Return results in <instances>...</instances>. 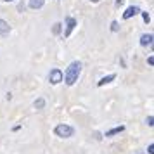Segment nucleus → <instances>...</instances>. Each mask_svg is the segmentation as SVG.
Instances as JSON below:
<instances>
[{
    "instance_id": "nucleus-1",
    "label": "nucleus",
    "mask_w": 154,
    "mask_h": 154,
    "mask_svg": "<svg viewBox=\"0 0 154 154\" xmlns=\"http://www.w3.org/2000/svg\"><path fill=\"white\" fill-rule=\"evenodd\" d=\"M82 68H83V64L80 63V61H73V63L68 66V69L66 73H63V80L66 82V85H75L78 82V78H80V73H82Z\"/></svg>"
},
{
    "instance_id": "nucleus-2",
    "label": "nucleus",
    "mask_w": 154,
    "mask_h": 154,
    "mask_svg": "<svg viewBox=\"0 0 154 154\" xmlns=\"http://www.w3.org/2000/svg\"><path fill=\"white\" fill-rule=\"evenodd\" d=\"M54 133H56L57 137H61V139H69V137L75 135V128L66 125V123H61V125H57L54 128Z\"/></svg>"
},
{
    "instance_id": "nucleus-3",
    "label": "nucleus",
    "mask_w": 154,
    "mask_h": 154,
    "mask_svg": "<svg viewBox=\"0 0 154 154\" xmlns=\"http://www.w3.org/2000/svg\"><path fill=\"white\" fill-rule=\"evenodd\" d=\"M49 82H50L52 85L61 83V82H63V71L57 69V68H54V69L49 73Z\"/></svg>"
},
{
    "instance_id": "nucleus-4",
    "label": "nucleus",
    "mask_w": 154,
    "mask_h": 154,
    "mask_svg": "<svg viewBox=\"0 0 154 154\" xmlns=\"http://www.w3.org/2000/svg\"><path fill=\"white\" fill-rule=\"evenodd\" d=\"M76 28V19L75 17H66V31H64V38H68V36L73 33V29Z\"/></svg>"
},
{
    "instance_id": "nucleus-5",
    "label": "nucleus",
    "mask_w": 154,
    "mask_h": 154,
    "mask_svg": "<svg viewBox=\"0 0 154 154\" xmlns=\"http://www.w3.org/2000/svg\"><path fill=\"white\" fill-rule=\"evenodd\" d=\"M135 14H140V9L137 5H130V7H126V11L123 12V19H130L133 17Z\"/></svg>"
},
{
    "instance_id": "nucleus-6",
    "label": "nucleus",
    "mask_w": 154,
    "mask_h": 154,
    "mask_svg": "<svg viewBox=\"0 0 154 154\" xmlns=\"http://www.w3.org/2000/svg\"><path fill=\"white\" fill-rule=\"evenodd\" d=\"M152 33H146V35H142L140 36V45H142V47H147V45H149V47H152Z\"/></svg>"
},
{
    "instance_id": "nucleus-7",
    "label": "nucleus",
    "mask_w": 154,
    "mask_h": 154,
    "mask_svg": "<svg viewBox=\"0 0 154 154\" xmlns=\"http://www.w3.org/2000/svg\"><path fill=\"white\" fill-rule=\"evenodd\" d=\"M11 33V26H9V23L7 21H4V19H0V35L2 36H5Z\"/></svg>"
},
{
    "instance_id": "nucleus-8",
    "label": "nucleus",
    "mask_w": 154,
    "mask_h": 154,
    "mask_svg": "<svg viewBox=\"0 0 154 154\" xmlns=\"http://www.w3.org/2000/svg\"><path fill=\"white\" fill-rule=\"evenodd\" d=\"M125 132V126L119 125V126H114V128H111V130H107L106 132V137H114V135H118V133Z\"/></svg>"
},
{
    "instance_id": "nucleus-9",
    "label": "nucleus",
    "mask_w": 154,
    "mask_h": 154,
    "mask_svg": "<svg viewBox=\"0 0 154 154\" xmlns=\"http://www.w3.org/2000/svg\"><path fill=\"white\" fill-rule=\"evenodd\" d=\"M112 80H116V75H107V76H104V78H100V80H99L97 87H104V85L111 83Z\"/></svg>"
},
{
    "instance_id": "nucleus-10",
    "label": "nucleus",
    "mask_w": 154,
    "mask_h": 154,
    "mask_svg": "<svg viewBox=\"0 0 154 154\" xmlns=\"http://www.w3.org/2000/svg\"><path fill=\"white\" fill-rule=\"evenodd\" d=\"M43 4H45V0H29V2H28V7L29 9H42Z\"/></svg>"
},
{
    "instance_id": "nucleus-11",
    "label": "nucleus",
    "mask_w": 154,
    "mask_h": 154,
    "mask_svg": "<svg viewBox=\"0 0 154 154\" xmlns=\"http://www.w3.org/2000/svg\"><path fill=\"white\" fill-rule=\"evenodd\" d=\"M33 106H35V109H43V107H45V99H43V97L36 99Z\"/></svg>"
},
{
    "instance_id": "nucleus-12",
    "label": "nucleus",
    "mask_w": 154,
    "mask_h": 154,
    "mask_svg": "<svg viewBox=\"0 0 154 154\" xmlns=\"http://www.w3.org/2000/svg\"><path fill=\"white\" fill-rule=\"evenodd\" d=\"M61 26H63L61 23H56L54 28H52V33H54V35H59V33H61Z\"/></svg>"
},
{
    "instance_id": "nucleus-13",
    "label": "nucleus",
    "mask_w": 154,
    "mask_h": 154,
    "mask_svg": "<svg viewBox=\"0 0 154 154\" xmlns=\"http://www.w3.org/2000/svg\"><path fill=\"white\" fill-rule=\"evenodd\" d=\"M140 14H142V19H144V23H151V16H149V12H142V11H140Z\"/></svg>"
},
{
    "instance_id": "nucleus-14",
    "label": "nucleus",
    "mask_w": 154,
    "mask_h": 154,
    "mask_svg": "<svg viewBox=\"0 0 154 154\" xmlns=\"http://www.w3.org/2000/svg\"><path fill=\"white\" fill-rule=\"evenodd\" d=\"M118 29H119V23L118 21H112L111 23V31H114V33H116Z\"/></svg>"
},
{
    "instance_id": "nucleus-15",
    "label": "nucleus",
    "mask_w": 154,
    "mask_h": 154,
    "mask_svg": "<svg viewBox=\"0 0 154 154\" xmlns=\"http://www.w3.org/2000/svg\"><path fill=\"white\" fill-rule=\"evenodd\" d=\"M146 123H147V125H149V126H152V125H154V116H147Z\"/></svg>"
},
{
    "instance_id": "nucleus-16",
    "label": "nucleus",
    "mask_w": 154,
    "mask_h": 154,
    "mask_svg": "<svg viewBox=\"0 0 154 154\" xmlns=\"http://www.w3.org/2000/svg\"><path fill=\"white\" fill-rule=\"evenodd\" d=\"M147 64H149V66H154V57L152 56L147 57Z\"/></svg>"
},
{
    "instance_id": "nucleus-17",
    "label": "nucleus",
    "mask_w": 154,
    "mask_h": 154,
    "mask_svg": "<svg viewBox=\"0 0 154 154\" xmlns=\"http://www.w3.org/2000/svg\"><path fill=\"white\" fill-rule=\"evenodd\" d=\"M147 152H149V154H154V144H149V147H147Z\"/></svg>"
},
{
    "instance_id": "nucleus-18",
    "label": "nucleus",
    "mask_w": 154,
    "mask_h": 154,
    "mask_svg": "<svg viewBox=\"0 0 154 154\" xmlns=\"http://www.w3.org/2000/svg\"><path fill=\"white\" fill-rule=\"evenodd\" d=\"M114 4L119 7V5H123V4H125V0H114Z\"/></svg>"
},
{
    "instance_id": "nucleus-19",
    "label": "nucleus",
    "mask_w": 154,
    "mask_h": 154,
    "mask_svg": "<svg viewBox=\"0 0 154 154\" xmlns=\"http://www.w3.org/2000/svg\"><path fill=\"white\" fill-rule=\"evenodd\" d=\"M90 2H94V4H97V2H100V0H90Z\"/></svg>"
},
{
    "instance_id": "nucleus-20",
    "label": "nucleus",
    "mask_w": 154,
    "mask_h": 154,
    "mask_svg": "<svg viewBox=\"0 0 154 154\" xmlns=\"http://www.w3.org/2000/svg\"><path fill=\"white\" fill-rule=\"evenodd\" d=\"M4 2H14V0H4Z\"/></svg>"
},
{
    "instance_id": "nucleus-21",
    "label": "nucleus",
    "mask_w": 154,
    "mask_h": 154,
    "mask_svg": "<svg viewBox=\"0 0 154 154\" xmlns=\"http://www.w3.org/2000/svg\"><path fill=\"white\" fill-rule=\"evenodd\" d=\"M139 154H144V152H139Z\"/></svg>"
}]
</instances>
